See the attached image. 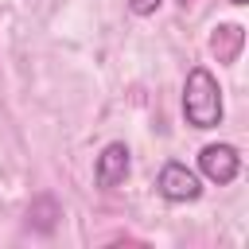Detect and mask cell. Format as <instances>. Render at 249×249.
<instances>
[{"mask_svg":"<svg viewBox=\"0 0 249 249\" xmlns=\"http://www.w3.org/2000/svg\"><path fill=\"white\" fill-rule=\"evenodd\" d=\"M230 4H245V0H230Z\"/></svg>","mask_w":249,"mask_h":249,"instance_id":"52a82bcc","label":"cell"},{"mask_svg":"<svg viewBox=\"0 0 249 249\" xmlns=\"http://www.w3.org/2000/svg\"><path fill=\"white\" fill-rule=\"evenodd\" d=\"M128 167H132L128 148H124V144H105V148H101V156H97L93 179H97V187H117V183H124Z\"/></svg>","mask_w":249,"mask_h":249,"instance_id":"277c9868","label":"cell"},{"mask_svg":"<svg viewBox=\"0 0 249 249\" xmlns=\"http://www.w3.org/2000/svg\"><path fill=\"white\" fill-rule=\"evenodd\" d=\"M183 117L191 128H214L222 121V89L206 66H195L183 86Z\"/></svg>","mask_w":249,"mask_h":249,"instance_id":"6da1fadb","label":"cell"},{"mask_svg":"<svg viewBox=\"0 0 249 249\" xmlns=\"http://www.w3.org/2000/svg\"><path fill=\"white\" fill-rule=\"evenodd\" d=\"M241 43H245V31L237 23H222L214 31V39H210V51L218 54V62H233L237 51H241Z\"/></svg>","mask_w":249,"mask_h":249,"instance_id":"5b68a950","label":"cell"},{"mask_svg":"<svg viewBox=\"0 0 249 249\" xmlns=\"http://www.w3.org/2000/svg\"><path fill=\"white\" fill-rule=\"evenodd\" d=\"M198 171H202L210 183L226 187V183L237 179V171H241V156H237L233 144H206V148L198 152Z\"/></svg>","mask_w":249,"mask_h":249,"instance_id":"3957f363","label":"cell"},{"mask_svg":"<svg viewBox=\"0 0 249 249\" xmlns=\"http://www.w3.org/2000/svg\"><path fill=\"white\" fill-rule=\"evenodd\" d=\"M160 8V0H128V12L132 16H152Z\"/></svg>","mask_w":249,"mask_h":249,"instance_id":"8992f818","label":"cell"},{"mask_svg":"<svg viewBox=\"0 0 249 249\" xmlns=\"http://www.w3.org/2000/svg\"><path fill=\"white\" fill-rule=\"evenodd\" d=\"M156 191H160L167 202H195V198L202 195L198 175H195L187 163H179V160H171V163H163V167H160Z\"/></svg>","mask_w":249,"mask_h":249,"instance_id":"7a4b0ae2","label":"cell"}]
</instances>
